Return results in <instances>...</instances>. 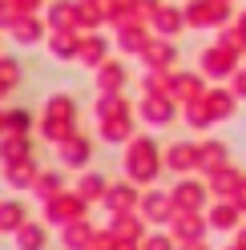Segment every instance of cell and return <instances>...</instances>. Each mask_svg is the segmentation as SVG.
I'll list each match as a JSON object with an SVG mask.
<instances>
[{"instance_id": "cell-1", "label": "cell", "mask_w": 246, "mask_h": 250, "mask_svg": "<svg viewBox=\"0 0 246 250\" xmlns=\"http://www.w3.org/2000/svg\"><path fill=\"white\" fill-rule=\"evenodd\" d=\"M85 206H89V202H85L81 194L61 190V194H53L49 202H44V222H53V226H69L73 218H85Z\"/></svg>"}, {"instance_id": "cell-2", "label": "cell", "mask_w": 246, "mask_h": 250, "mask_svg": "<svg viewBox=\"0 0 246 250\" xmlns=\"http://www.w3.org/2000/svg\"><path fill=\"white\" fill-rule=\"evenodd\" d=\"M137 214L145 218V226H170V218H174L170 190H142V198H137Z\"/></svg>"}, {"instance_id": "cell-3", "label": "cell", "mask_w": 246, "mask_h": 250, "mask_svg": "<svg viewBox=\"0 0 246 250\" xmlns=\"http://www.w3.org/2000/svg\"><path fill=\"white\" fill-rule=\"evenodd\" d=\"M158 169H162V158L153 153V146L149 142H133V149L125 153V174L133 182H153Z\"/></svg>"}, {"instance_id": "cell-4", "label": "cell", "mask_w": 246, "mask_h": 250, "mask_svg": "<svg viewBox=\"0 0 246 250\" xmlns=\"http://www.w3.org/2000/svg\"><path fill=\"white\" fill-rule=\"evenodd\" d=\"M206 230H210V222H206V210H174V218H170V234H174L178 242L206 238Z\"/></svg>"}, {"instance_id": "cell-5", "label": "cell", "mask_w": 246, "mask_h": 250, "mask_svg": "<svg viewBox=\"0 0 246 250\" xmlns=\"http://www.w3.org/2000/svg\"><path fill=\"white\" fill-rule=\"evenodd\" d=\"M170 198H174V210H206L210 206V186L186 178V182H174Z\"/></svg>"}, {"instance_id": "cell-6", "label": "cell", "mask_w": 246, "mask_h": 250, "mask_svg": "<svg viewBox=\"0 0 246 250\" xmlns=\"http://www.w3.org/2000/svg\"><path fill=\"white\" fill-rule=\"evenodd\" d=\"M242 218L246 214L230 198H214V206H206V222H210V230H218V234H234L242 226Z\"/></svg>"}, {"instance_id": "cell-7", "label": "cell", "mask_w": 246, "mask_h": 250, "mask_svg": "<svg viewBox=\"0 0 246 250\" xmlns=\"http://www.w3.org/2000/svg\"><path fill=\"white\" fill-rule=\"evenodd\" d=\"M109 234L117 242H142L145 238V218L142 214H113V222H109Z\"/></svg>"}, {"instance_id": "cell-8", "label": "cell", "mask_w": 246, "mask_h": 250, "mask_svg": "<svg viewBox=\"0 0 246 250\" xmlns=\"http://www.w3.org/2000/svg\"><path fill=\"white\" fill-rule=\"evenodd\" d=\"M137 198H142L137 186H109L101 202L109 206V214H133V210H137Z\"/></svg>"}, {"instance_id": "cell-9", "label": "cell", "mask_w": 246, "mask_h": 250, "mask_svg": "<svg viewBox=\"0 0 246 250\" xmlns=\"http://www.w3.org/2000/svg\"><path fill=\"white\" fill-rule=\"evenodd\" d=\"M246 178L238 174V169H230V166H222V169H214V174H210V198H234V190H238V186H242Z\"/></svg>"}, {"instance_id": "cell-10", "label": "cell", "mask_w": 246, "mask_h": 250, "mask_svg": "<svg viewBox=\"0 0 246 250\" xmlns=\"http://www.w3.org/2000/svg\"><path fill=\"white\" fill-rule=\"evenodd\" d=\"M24 222H28V206L20 198H4V202H0V234L20 230Z\"/></svg>"}, {"instance_id": "cell-11", "label": "cell", "mask_w": 246, "mask_h": 250, "mask_svg": "<svg viewBox=\"0 0 246 250\" xmlns=\"http://www.w3.org/2000/svg\"><path fill=\"white\" fill-rule=\"evenodd\" d=\"M93 234H97V230L89 226L85 218H73V222L61 230V246H65V250H85L89 242H93Z\"/></svg>"}, {"instance_id": "cell-12", "label": "cell", "mask_w": 246, "mask_h": 250, "mask_svg": "<svg viewBox=\"0 0 246 250\" xmlns=\"http://www.w3.org/2000/svg\"><path fill=\"white\" fill-rule=\"evenodd\" d=\"M49 246V230H44V222H28L17 230V250H44Z\"/></svg>"}, {"instance_id": "cell-13", "label": "cell", "mask_w": 246, "mask_h": 250, "mask_svg": "<svg viewBox=\"0 0 246 250\" xmlns=\"http://www.w3.org/2000/svg\"><path fill=\"white\" fill-rule=\"evenodd\" d=\"M165 166L178 169V174H190V169L198 166V149H194V146H170V153H165Z\"/></svg>"}, {"instance_id": "cell-14", "label": "cell", "mask_w": 246, "mask_h": 250, "mask_svg": "<svg viewBox=\"0 0 246 250\" xmlns=\"http://www.w3.org/2000/svg\"><path fill=\"white\" fill-rule=\"evenodd\" d=\"M198 166L210 169V174H214V169H222V166H226V146H218V142L202 146V149H198Z\"/></svg>"}, {"instance_id": "cell-15", "label": "cell", "mask_w": 246, "mask_h": 250, "mask_svg": "<svg viewBox=\"0 0 246 250\" xmlns=\"http://www.w3.org/2000/svg\"><path fill=\"white\" fill-rule=\"evenodd\" d=\"M142 250H178V238H174V234L170 230H153V234H145V238H142Z\"/></svg>"}, {"instance_id": "cell-16", "label": "cell", "mask_w": 246, "mask_h": 250, "mask_svg": "<svg viewBox=\"0 0 246 250\" xmlns=\"http://www.w3.org/2000/svg\"><path fill=\"white\" fill-rule=\"evenodd\" d=\"M61 190H65V186H61V178H57V174H41V178H37V186H33V194H37V198H44V202H49L53 194H61Z\"/></svg>"}, {"instance_id": "cell-17", "label": "cell", "mask_w": 246, "mask_h": 250, "mask_svg": "<svg viewBox=\"0 0 246 250\" xmlns=\"http://www.w3.org/2000/svg\"><path fill=\"white\" fill-rule=\"evenodd\" d=\"M77 194H81L85 202H97V198H105V186H101V178H97V174H89V178H85V186H81Z\"/></svg>"}, {"instance_id": "cell-18", "label": "cell", "mask_w": 246, "mask_h": 250, "mask_svg": "<svg viewBox=\"0 0 246 250\" xmlns=\"http://www.w3.org/2000/svg\"><path fill=\"white\" fill-rule=\"evenodd\" d=\"M65 162H89V146L85 142H69L65 146Z\"/></svg>"}, {"instance_id": "cell-19", "label": "cell", "mask_w": 246, "mask_h": 250, "mask_svg": "<svg viewBox=\"0 0 246 250\" xmlns=\"http://www.w3.org/2000/svg\"><path fill=\"white\" fill-rule=\"evenodd\" d=\"M230 202H234V206H238V210L246 214V182H242V186H238V190H234V198H230Z\"/></svg>"}, {"instance_id": "cell-20", "label": "cell", "mask_w": 246, "mask_h": 250, "mask_svg": "<svg viewBox=\"0 0 246 250\" xmlns=\"http://www.w3.org/2000/svg\"><path fill=\"white\" fill-rule=\"evenodd\" d=\"M178 250H210L206 238H194V242H178Z\"/></svg>"}, {"instance_id": "cell-21", "label": "cell", "mask_w": 246, "mask_h": 250, "mask_svg": "<svg viewBox=\"0 0 246 250\" xmlns=\"http://www.w3.org/2000/svg\"><path fill=\"white\" fill-rule=\"evenodd\" d=\"M234 246H238V250H246V222L234 230Z\"/></svg>"}, {"instance_id": "cell-22", "label": "cell", "mask_w": 246, "mask_h": 250, "mask_svg": "<svg viewBox=\"0 0 246 250\" xmlns=\"http://www.w3.org/2000/svg\"><path fill=\"white\" fill-rule=\"evenodd\" d=\"M222 250H238V246H234V242H230V246H222Z\"/></svg>"}]
</instances>
